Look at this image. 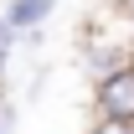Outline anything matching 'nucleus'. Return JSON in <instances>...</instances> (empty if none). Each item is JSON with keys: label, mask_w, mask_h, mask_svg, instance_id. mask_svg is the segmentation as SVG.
Masks as SVG:
<instances>
[{"label": "nucleus", "mask_w": 134, "mask_h": 134, "mask_svg": "<svg viewBox=\"0 0 134 134\" xmlns=\"http://www.w3.org/2000/svg\"><path fill=\"white\" fill-rule=\"evenodd\" d=\"M93 108H98L103 119H124V124H134V62H124L119 72L98 77V88H93Z\"/></svg>", "instance_id": "1"}, {"label": "nucleus", "mask_w": 134, "mask_h": 134, "mask_svg": "<svg viewBox=\"0 0 134 134\" xmlns=\"http://www.w3.org/2000/svg\"><path fill=\"white\" fill-rule=\"evenodd\" d=\"M5 57H10V47H0V77H5Z\"/></svg>", "instance_id": "6"}, {"label": "nucleus", "mask_w": 134, "mask_h": 134, "mask_svg": "<svg viewBox=\"0 0 134 134\" xmlns=\"http://www.w3.org/2000/svg\"><path fill=\"white\" fill-rule=\"evenodd\" d=\"M0 134H5V108H0Z\"/></svg>", "instance_id": "8"}, {"label": "nucleus", "mask_w": 134, "mask_h": 134, "mask_svg": "<svg viewBox=\"0 0 134 134\" xmlns=\"http://www.w3.org/2000/svg\"><path fill=\"white\" fill-rule=\"evenodd\" d=\"M88 134H134V124H124V119H93V124H88Z\"/></svg>", "instance_id": "4"}, {"label": "nucleus", "mask_w": 134, "mask_h": 134, "mask_svg": "<svg viewBox=\"0 0 134 134\" xmlns=\"http://www.w3.org/2000/svg\"><path fill=\"white\" fill-rule=\"evenodd\" d=\"M16 36H21V31H10V21L0 16V47H16Z\"/></svg>", "instance_id": "5"}, {"label": "nucleus", "mask_w": 134, "mask_h": 134, "mask_svg": "<svg viewBox=\"0 0 134 134\" xmlns=\"http://www.w3.org/2000/svg\"><path fill=\"white\" fill-rule=\"evenodd\" d=\"M124 62H134V47H129V31L124 36H93L83 52V67H88V77L98 83V77H108V72H119Z\"/></svg>", "instance_id": "2"}, {"label": "nucleus", "mask_w": 134, "mask_h": 134, "mask_svg": "<svg viewBox=\"0 0 134 134\" xmlns=\"http://www.w3.org/2000/svg\"><path fill=\"white\" fill-rule=\"evenodd\" d=\"M52 10H57V0H10L5 21H10V31H36Z\"/></svg>", "instance_id": "3"}, {"label": "nucleus", "mask_w": 134, "mask_h": 134, "mask_svg": "<svg viewBox=\"0 0 134 134\" xmlns=\"http://www.w3.org/2000/svg\"><path fill=\"white\" fill-rule=\"evenodd\" d=\"M129 47H134V10H129Z\"/></svg>", "instance_id": "7"}]
</instances>
